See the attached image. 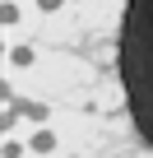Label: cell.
Listing matches in <instances>:
<instances>
[{"mask_svg":"<svg viewBox=\"0 0 153 158\" xmlns=\"http://www.w3.org/2000/svg\"><path fill=\"white\" fill-rule=\"evenodd\" d=\"M51 144H56V139H51V135H46V130H37V139H33V149H37V153H46V149H51Z\"/></svg>","mask_w":153,"mask_h":158,"instance_id":"1","label":"cell"},{"mask_svg":"<svg viewBox=\"0 0 153 158\" xmlns=\"http://www.w3.org/2000/svg\"><path fill=\"white\" fill-rule=\"evenodd\" d=\"M56 5H60V0H42V10H56Z\"/></svg>","mask_w":153,"mask_h":158,"instance_id":"2","label":"cell"}]
</instances>
